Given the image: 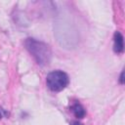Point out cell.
<instances>
[{
	"mask_svg": "<svg viewBox=\"0 0 125 125\" xmlns=\"http://www.w3.org/2000/svg\"><path fill=\"white\" fill-rule=\"evenodd\" d=\"M25 49L33 57L37 64L47 65L52 58V51L48 44L35 38H26L24 41Z\"/></svg>",
	"mask_w": 125,
	"mask_h": 125,
	"instance_id": "obj_1",
	"label": "cell"
},
{
	"mask_svg": "<svg viewBox=\"0 0 125 125\" xmlns=\"http://www.w3.org/2000/svg\"><path fill=\"white\" fill-rule=\"evenodd\" d=\"M71 125H83V124L80 123V122H78V121H74V122L71 123Z\"/></svg>",
	"mask_w": 125,
	"mask_h": 125,
	"instance_id": "obj_6",
	"label": "cell"
},
{
	"mask_svg": "<svg viewBox=\"0 0 125 125\" xmlns=\"http://www.w3.org/2000/svg\"><path fill=\"white\" fill-rule=\"evenodd\" d=\"M69 83L68 75L62 70H55L46 76V85L53 92H61Z\"/></svg>",
	"mask_w": 125,
	"mask_h": 125,
	"instance_id": "obj_2",
	"label": "cell"
},
{
	"mask_svg": "<svg viewBox=\"0 0 125 125\" xmlns=\"http://www.w3.org/2000/svg\"><path fill=\"white\" fill-rule=\"evenodd\" d=\"M119 83L120 84H124V71L121 72L120 77H119Z\"/></svg>",
	"mask_w": 125,
	"mask_h": 125,
	"instance_id": "obj_5",
	"label": "cell"
},
{
	"mask_svg": "<svg viewBox=\"0 0 125 125\" xmlns=\"http://www.w3.org/2000/svg\"><path fill=\"white\" fill-rule=\"evenodd\" d=\"M2 118V113H1V111H0V119Z\"/></svg>",
	"mask_w": 125,
	"mask_h": 125,
	"instance_id": "obj_7",
	"label": "cell"
},
{
	"mask_svg": "<svg viewBox=\"0 0 125 125\" xmlns=\"http://www.w3.org/2000/svg\"><path fill=\"white\" fill-rule=\"evenodd\" d=\"M70 109H71L72 113L74 114V116L77 117L78 119L83 118V117L85 116V114H86V110H85V108H84L83 105H82L81 104H79V103H75V104H73L71 105Z\"/></svg>",
	"mask_w": 125,
	"mask_h": 125,
	"instance_id": "obj_4",
	"label": "cell"
},
{
	"mask_svg": "<svg viewBox=\"0 0 125 125\" xmlns=\"http://www.w3.org/2000/svg\"><path fill=\"white\" fill-rule=\"evenodd\" d=\"M113 51L116 54H121L124 51V38L119 31H115L113 35Z\"/></svg>",
	"mask_w": 125,
	"mask_h": 125,
	"instance_id": "obj_3",
	"label": "cell"
}]
</instances>
